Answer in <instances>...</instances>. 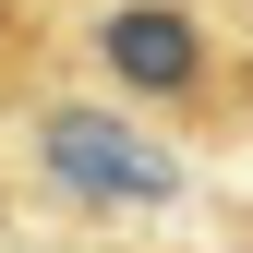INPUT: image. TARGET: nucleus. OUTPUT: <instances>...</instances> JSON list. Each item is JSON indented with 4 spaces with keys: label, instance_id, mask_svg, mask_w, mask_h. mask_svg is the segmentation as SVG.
Instances as JSON below:
<instances>
[{
    "label": "nucleus",
    "instance_id": "nucleus-1",
    "mask_svg": "<svg viewBox=\"0 0 253 253\" xmlns=\"http://www.w3.org/2000/svg\"><path fill=\"white\" fill-rule=\"evenodd\" d=\"M60 73L157 145H253V0H73Z\"/></svg>",
    "mask_w": 253,
    "mask_h": 253
},
{
    "label": "nucleus",
    "instance_id": "nucleus-2",
    "mask_svg": "<svg viewBox=\"0 0 253 253\" xmlns=\"http://www.w3.org/2000/svg\"><path fill=\"white\" fill-rule=\"evenodd\" d=\"M60 84V0H0V121Z\"/></svg>",
    "mask_w": 253,
    "mask_h": 253
}]
</instances>
